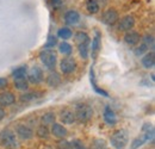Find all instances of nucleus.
<instances>
[{
    "instance_id": "nucleus-33",
    "label": "nucleus",
    "mask_w": 155,
    "mask_h": 149,
    "mask_svg": "<svg viewBox=\"0 0 155 149\" xmlns=\"http://www.w3.org/2000/svg\"><path fill=\"white\" fill-rule=\"evenodd\" d=\"M56 149H72L71 142H68L67 140L61 138L58 142V144H56Z\"/></svg>"
},
{
    "instance_id": "nucleus-25",
    "label": "nucleus",
    "mask_w": 155,
    "mask_h": 149,
    "mask_svg": "<svg viewBox=\"0 0 155 149\" xmlns=\"http://www.w3.org/2000/svg\"><path fill=\"white\" fill-rule=\"evenodd\" d=\"M91 149H107V143L104 138H94L91 143Z\"/></svg>"
},
{
    "instance_id": "nucleus-22",
    "label": "nucleus",
    "mask_w": 155,
    "mask_h": 149,
    "mask_svg": "<svg viewBox=\"0 0 155 149\" xmlns=\"http://www.w3.org/2000/svg\"><path fill=\"white\" fill-rule=\"evenodd\" d=\"M90 43H91V42H88V43H81V44H78L79 54H80V56H81L84 60H86V58L88 57V53H90Z\"/></svg>"
},
{
    "instance_id": "nucleus-17",
    "label": "nucleus",
    "mask_w": 155,
    "mask_h": 149,
    "mask_svg": "<svg viewBox=\"0 0 155 149\" xmlns=\"http://www.w3.org/2000/svg\"><path fill=\"white\" fill-rule=\"evenodd\" d=\"M100 47H101L100 34L97 31V32H96V36L92 39V48H91V50H92V57H93V58L97 57L98 53H99V50H100Z\"/></svg>"
},
{
    "instance_id": "nucleus-6",
    "label": "nucleus",
    "mask_w": 155,
    "mask_h": 149,
    "mask_svg": "<svg viewBox=\"0 0 155 149\" xmlns=\"http://www.w3.org/2000/svg\"><path fill=\"white\" fill-rule=\"evenodd\" d=\"M26 74H28V81L32 85H38L43 81V72L38 66H34Z\"/></svg>"
},
{
    "instance_id": "nucleus-34",
    "label": "nucleus",
    "mask_w": 155,
    "mask_h": 149,
    "mask_svg": "<svg viewBox=\"0 0 155 149\" xmlns=\"http://www.w3.org/2000/svg\"><path fill=\"white\" fill-rule=\"evenodd\" d=\"M147 51H148V47H147L144 43H142L140 47H137V48H136L134 53H135L136 56H141V55H143L144 53H147Z\"/></svg>"
},
{
    "instance_id": "nucleus-27",
    "label": "nucleus",
    "mask_w": 155,
    "mask_h": 149,
    "mask_svg": "<svg viewBox=\"0 0 155 149\" xmlns=\"http://www.w3.org/2000/svg\"><path fill=\"white\" fill-rule=\"evenodd\" d=\"M36 134H37V136H38L39 138H42V140H47L48 137H49V134H50V131L48 129V127L47 125H39L38 128H37V131H36Z\"/></svg>"
},
{
    "instance_id": "nucleus-12",
    "label": "nucleus",
    "mask_w": 155,
    "mask_h": 149,
    "mask_svg": "<svg viewBox=\"0 0 155 149\" xmlns=\"http://www.w3.org/2000/svg\"><path fill=\"white\" fill-rule=\"evenodd\" d=\"M104 121L107 125L110 127H114L117 123V116L116 113L114 112V110L110 108V106H106L105 110H104Z\"/></svg>"
},
{
    "instance_id": "nucleus-14",
    "label": "nucleus",
    "mask_w": 155,
    "mask_h": 149,
    "mask_svg": "<svg viewBox=\"0 0 155 149\" xmlns=\"http://www.w3.org/2000/svg\"><path fill=\"white\" fill-rule=\"evenodd\" d=\"M142 66L147 69H152L154 68L155 66V54L154 51H149V53H146V55L142 57Z\"/></svg>"
},
{
    "instance_id": "nucleus-19",
    "label": "nucleus",
    "mask_w": 155,
    "mask_h": 149,
    "mask_svg": "<svg viewBox=\"0 0 155 149\" xmlns=\"http://www.w3.org/2000/svg\"><path fill=\"white\" fill-rule=\"evenodd\" d=\"M61 84V76L58 73L54 72V73H50L47 78V85L49 87H58V85Z\"/></svg>"
},
{
    "instance_id": "nucleus-32",
    "label": "nucleus",
    "mask_w": 155,
    "mask_h": 149,
    "mask_svg": "<svg viewBox=\"0 0 155 149\" xmlns=\"http://www.w3.org/2000/svg\"><path fill=\"white\" fill-rule=\"evenodd\" d=\"M56 44H58V38H56V36H50V37L48 38V41H47L45 45H44V49L54 48Z\"/></svg>"
},
{
    "instance_id": "nucleus-10",
    "label": "nucleus",
    "mask_w": 155,
    "mask_h": 149,
    "mask_svg": "<svg viewBox=\"0 0 155 149\" xmlns=\"http://www.w3.org/2000/svg\"><path fill=\"white\" fill-rule=\"evenodd\" d=\"M60 121L63 124H73L77 121L75 119V113L71 109H63L60 113Z\"/></svg>"
},
{
    "instance_id": "nucleus-15",
    "label": "nucleus",
    "mask_w": 155,
    "mask_h": 149,
    "mask_svg": "<svg viewBox=\"0 0 155 149\" xmlns=\"http://www.w3.org/2000/svg\"><path fill=\"white\" fill-rule=\"evenodd\" d=\"M64 22L68 25H75L80 22V15L75 10H71L68 12H66L64 15Z\"/></svg>"
},
{
    "instance_id": "nucleus-21",
    "label": "nucleus",
    "mask_w": 155,
    "mask_h": 149,
    "mask_svg": "<svg viewBox=\"0 0 155 149\" xmlns=\"http://www.w3.org/2000/svg\"><path fill=\"white\" fill-rule=\"evenodd\" d=\"M55 118H56V116H55L54 112H47V113H44L41 117V122H42L43 125H47L48 127L49 124L55 123Z\"/></svg>"
},
{
    "instance_id": "nucleus-35",
    "label": "nucleus",
    "mask_w": 155,
    "mask_h": 149,
    "mask_svg": "<svg viewBox=\"0 0 155 149\" xmlns=\"http://www.w3.org/2000/svg\"><path fill=\"white\" fill-rule=\"evenodd\" d=\"M148 48H152V50H154V38L152 35H147L144 37V42H143Z\"/></svg>"
},
{
    "instance_id": "nucleus-16",
    "label": "nucleus",
    "mask_w": 155,
    "mask_h": 149,
    "mask_svg": "<svg viewBox=\"0 0 155 149\" xmlns=\"http://www.w3.org/2000/svg\"><path fill=\"white\" fill-rule=\"evenodd\" d=\"M51 134L58 138H63L64 136H67L68 131L63 125H61L58 123H53L51 124Z\"/></svg>"
},
{
    "instance_id": "nucleus-29",
    "label": "nucleus",
    "mask_w": 155,
    "mask_h": 149,
    "mask_svg": "<svg viewBox=\"0 0 155 149\" xmlns=\"http://www.w3.org/2000/svg\"><path fill=\"white\" fill-rule=\"evenodd\" d=\"M26 73H28V68L26 66H21V67H18L13 71L12 73V76L13 79H19V78H25L26 76Z\"/></svg>"
},
{
    "instance_id": "nucleus-39",
    "label": "nucleus",
    "mask_w": 155,
    "mask_h": 149,
    "mask_svg": "<svg viewBox=\"0 0 155 149\" xmlns=\"http://www.w3.org/2000/svg\"><path fill=\"white\" fill-rule=\"evenodd\" d=\"M51 4L54 7H58L61 5V0H51Z\"/></svg>"
},
{
    "instance_id": "nucleus-3",
    "label": "nucleus",
    "mask_w": 155,
    "mask_h": 149,
    "mask_svg": "<svg viewBox=\"0 0 155 149\" xmlns=\"http://www.w3.org/2000/svg\"><path fill=\"white\" fill-rule=\"evenodd\" d=\"M0 144L5 149H17L18 148V141L16 140V136L13 131L6 130L0 132Z\"/></svg>"
},
{
    "instance_id": "nucleus-13",
    "label": "nucleus",
    "mask_w": 155,
    "mask_h": 149,
    "mask_svg": "<svg viewBox=\"0 0 155 149\" xmlns=\"http://www.w3.org/2000/svg\"><path fill=\"white\" fill-rule=\"evenodd\" d=\"M16 101V97L12 92H2L0 93V106H11Z\"/></svg>"
},
{
    "instance_id": "nucleus-30",
    "label": "nucleus",
    "mask_w": 155,
    "mask_h": 149,
    "mask_svg": "<svg viewBox=\"0 0 155 149\" xmlns=\"http://www.w3.org/2000/svg\"><path fill=\"white\" fill-rule=\"evenodd\" d=\"M147 140H146V137H144V135L142 134L141 136H138V137H136L135 140L131 142V146H130V148L131 149H137V148H140L144 142H146Z\"/></svg>"
},
{
    "instance_id": "nucleus-2",
    "label": "nucleus",
    "mask_w": 155,
    "mask_h": 149,
    "mask_svg": "<svg viewBox=\"0 0 155 149\" xmlns=\"http://www.w3.org/2000/svg\"><path fill=\"white\" fill-rule=\"evenodd\" d=\"M75 119L79 123H87L91 121L92 116H93V110L90 105L87 104H78L75 106Z\"/></svg>"
},
{
    "instance_id": "nucleus-7",
    "label": "nucleus",
    "mask_w": 155,
    "mask_h": 149,
    "mask_svg": "<svg viewBox=\"0 0 155 149\" xmlns=\"http://www.w3.org/2000/svg\"><path fill=\"white\" fill-rule=\"evenodd\" d=\"M118 19H119V16H118V12L115 8L106 10L101 16V22L106 25H115L118 22Z\"/></svg>"
},
{
    "instance_id": "nucleus-4",
    "label": "nucleus",
    "mask_w": 155,
    "mask_h": 149,
    "mask_svg": "<svg viewBox=\"0 0 155 149\" xmlns=\"http://www.w3.org/2000/svg\"><path fill=\"white\" fill-rule=\"evenodd\" d=\"M39 60L41 62L48 68V69H54L56 67V62H58V55L55 51L50 50V49H44L39 53Z\"/></svg>"
},
{
    "instance_id": "nucleus-8",
    "label": "nucleus",
    "mask_w": 155,
    "mask_h": 149,
    "mask_svg": "<svg viewBox=\"0 0 155 149\" xmlns=\"http://www.w3.org/2000/svg\"><path fill=\"white\" fill-rule=\"evenodd\" d=\"M119 20V23H118V29L120 30V31H129V30H131L133 28H134V25H135V18H134V16H130V15H128V16H124L122 19H118Z\"/></svg>"
},
{
    "instance_id": "nucleus-5",
    "label": "nucleus",
    "mask_w": 155,
    "mask_h": 149,
    "mask_svg": "<svg viewBox=\"0 0 155 149\" xmlns=\"http://www.w3.org/2000/svg\"><path fill=\"white\" fill-rule=\"evenodd\" d=\"M78 65H77V61L74 57H64L61 62H60V69L63 74H72L75 72L77 69Z\"/></svg>"
},
{
    "instance_id": "nucleus-1",
    "label": "nucleus",
    "mask_w": 155,
    "mask_h": 149,
    "mask_svg": "<svg viewBox=\"0 0 155 149\" xmlns=\"http://www.w3.org/2000/svg\"><path fill=\"white\" fill-rule=\"evenodd\" d=\"M110 143L115 149H124L129 143V134L125 129L115 131L110 138Z\"/></svg>"
},
{
    "instance_id": "nucleus-11",
    "label": "nucleus",
    "mask_w": 155,
    "mask_h": 149,
    "mask_svg": "<svg viewBox=\"0 0 155 149\" xmlns=\"http://www.w3.org/2000/svg\"><path fill=\"white\" fill-rule=\"evenodd\" d=\"M140 39H141L140 34L134 31V30H129L124 35V42L128 45H136V44H138L140 43Z\"/></svg>"
},
{
    "instance_id": "nucleus-9",
    "label": "nucleus",
    "mask_w": 155,
    "mask_h": 149,
    "mask_svg": "<svg viewBox=\"0 0 155 149\" xmlns=\"http://www.w3.org/2000/svg\"><path fill=\"white\" fill-rule=\"evenodd\" d=\"M17 136L23 141H29L34 137V130L30 127L21 124V125L17 127Z\"/></svg>"
},
{
    "instance_id": "nucleus-26",
    "label": "nucleus",
    "mask_w": 155,
    "mask_h": 149,
    "mask_svg": "<svg viewBox=\"0 0 155 149\" xmlns=\"http://www.w3.org/2000/svg\"><path fill=\"white\" fill-rule=\"evenodd\" d=\"M72 45L69 44V43H67V42H61L60 44H58V51L61 53V54H63V55H71L72 54Z\"/></svg>"
},
{
    "instance_id": "nucleus-38",
    "label": "nucleus",
    "mask_w": 155,
    "mask_h": 149,
    "mask_svg": "<svg viewBox=\"0 0 155 149\" xmlns=\"http://www.w3.org/2000/svg\"><path fill=\"white\" fill-rule=\"evenodd\" d=\"M5 116H6V112H5V110H4L2 106H0V122L5 118Z\"/></svg>"
},
{
    "instance_id": "nucleus-23",
    "label": "nucleus",
    "mask_w": 155,
    "mask_h": 149,
    "mask_svg": "<svg viewBox=\"0 0 155 149\" xmlns=\"http://www.w3.org/2000/svg\"><path fill=\"white\" fill-rule=\"evenodd\" d=\"M15 87L19 91H26L29 87V81L25 78H19V79H15Z\"/></svg>"
},
{
    "instance_id": "nucleus-24",
    "label": "nucleus",
    "mask_w": 155,
    "mask_h": 149,
    "mask_svg": "<svg viewBox=\"0 0 155 149\" xmlns=\"http://www.w3.org/2000/svg\"><path fill=\"white\" fill-rule=\"evenodd\" d=\"M86 8L90 13H98L99 12V4H98L97 0H87L86 1Z\"/></svg>"
},
{
    "instance_id": "nucleus-18",
    "label": "nucleus",
    "mask_w": 155,
    "mask_h": 149,
    "mask_svg": "<svg viewBox=\"0 0 155 149\" xmlns=\"http://www.w3.org/2000/svg\"><path fill=\"white\" fill-rule=\"evenodd\" d=\"M142 131H143V135H144L146 140L147 141H150L153 143L154 142V127L150 123H146L142 127Z\"/></svg>"
},
{
    "instance_id": "nucleus-28",
    "label": "nucleus",
    "mask_w": 155,
    "mask_h": 149,
    "mask_svg": "<svg viewBox=\"0 0 155 149\" xmlns=\"http://www.w3.org/2000/svg\"><path fill=\"white\" fill-rule=\"evenodd\" d=\"M58 36L60 38H62L63 41H67V39H69V38L73 36V32L68 28H61L58 31Z\"/></svg>"
},
{
    "instance_id": "nucleus-20",
    "label": "nucleus",
    "mask_w": 155,
    "mask_h": 149,
    "mask_svg": "<svg viewBox=\"0 0 155 149\" xmlns=\"http://www.w3.org/2000/svg\"><path fill=\"white\" fill-rule=\"evenodd\" d=\"M90 79H91V84H92V86H93V90L97 92L98 94H101V95H104V97H109V94L106 91H104V90H101V88H99L97 85V82H96V78H94V71H93V67L91 68V71H90Z\"/></svg>"
},
{
    "instance_id": "nucleus-36",
    "label": "nucleus",
    "mask_w": 155,
    "mask_h": 149,
    "mask_svg": "<svg viewBox=\"0 0 155 149\" xmlns=\"http://www.w3.org/2000/svg\"><path fill=\"white\" fill-rule=\"evenodd\" d=\"M71 146H72V149H86L85 146H84L79 140H75V141L71 142Z\"/></svg>"
},
{
    "instance_id": "nucleus-37",
    "label": "nucleus",
    "mask_w": 155,
    "mask_h": 149,
    "mask_svg": "<svg viewBox=\"0 0 155 149\" xmlns=\"http://www.w3.org/2000/svg\"><path fill=\"white\" fill-rule=\"evenodd\" d=\"M6 86H7V79L0 78V90L4 88V87H6Z\"/></svg>"
},
{
    "instance_id": "nucleus-31",
    "label": "nucleus",
    "mask_w": 155,
    "mask_h": 149,
    "mask_svg": "<svg viewBox=\"0 0 155 149\" xmlns=\"http://www.w3.org/2000/svg\"><path fill=\"white\" fill-rule=\"evenodd\" d=\"M38 92H28V93H24L20 95V101H30V100H32V99H35V98H37L38 95Z\"/></svg>"
}]
</instances>
